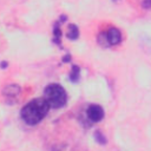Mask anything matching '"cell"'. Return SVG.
<instances>
[{"instance_id": "obj_1", "label": "cell", "mask_w": 151, "mask_h": 151, "mask_svg": "<svg viewBox=\"0 0 151 151\" xmlns=\"http://www.w3.org/2000/svg\"><path fill=\"white\" fill-rule=\"evenodd\" d=\"M51 105L45 98H35L28 101L20 112L22 120L27 125H37L39 124L48 113Z\"/></svg>"}, {"instance_id": "obj_3", "label": "cell", "mask_w": 151, "mask_h": 151, "mask_svg": "<svg viewBox=\"0 0 151 151\" xmlns=\"http://www.w3.org/2000/svg\"><path fill=\"white\" fill-rule=\"evenodd\" d=\"M86 116L87 118L93 122V123H97V122H100L103 118H104V110L100 105H97V104H92L87 107L86 110Z\"/></svg>"}, {"instance_id": "obj_4", "label": "cell", "mask_w": 151, "mask_h": 151, "mask_svg": "<svg viewBox=\"0 0 151 151\" xmlns=\"http://www.w3.org/2000/svg\"><path fill=\"white\" fill-rule=\"evenodd\" d=\"M106 38H107V41L110 44V46H113V45H118L120 41H122V33L118 28L116 27H110L106 32Z\"/></svg>"}, {"instance_id": "obj_2", "label": "cell", "mask_w": 151, "mask_h": 151, "mask_svg": "<svg viewBox=\"0 0 151 151\" xmlns=\"http://www.w3.org/2000/svg\"><path fill=\"white\" fill-rule=\"evenodd\" d=\"M44 98L48 101L51 107L60 109L65 106L67 101V93L65 88L59 84H50L44 90Z\"/></svg>"}, {"instance_id": "obj_8", "label": "cell", "mask_w": 151, "mask_h": 151, "mask_svg": "<svg viewBox=\"0 0 151 151\" xmlns=\"http://www.w3.org/2000/svg\"><path fill=\"white\" fill-rule=\"evenodd\" d=\"M94 138H96V140H97L98 143H100V144H105V143H106V138L103 136V133H101L100 131H96V132H94Z\"/></svg>"}, {"instance_id": "obj_6", "label": "cell", "mask_w": 151, "mask_h": 151, "mask_svg": "<svg viewBox=\"0 0 151 151\" xmlns=\"http://www.w3.org/2000/svg\"><path fill=\"white\" fill-rule=\"evenodd\" d=\"M79 79H80V68H79V66L73 65L71 73H70V80L72 83H78Z\"/></svg>"}, {"instance_id": "obj_9", "label": "cell", "mask_w": 151, "mask_h": 151, "mask_svg": "<svg viewBox=\"0 0 151 151\" xmlns=\"http://www.w3.org/2000/svg\"><path fill=\"white\" fill-rule=\"evenodd\" d=\"M142 6H143V8H146V9L151 8V0H143Z\"/></svg>"}, {"instance_id": "obj_5", "label": "cell", "mask_w": 151, "mask_h": 151, "mask_svg": "<svg viewBox=\"0 0 151 151\" xmlns=\"http://www.w3.org/2000/svg\"><path fill=\"white\" fill-rule=\"evenodd\" d=\"M66 37L68 39H71V40L77 39L79 37V29H78V27L76 25H73V24H70L68 25V28H67V32H66Z\"/></svg>"}, {"instance_id": "obj_7", "label": "cell", "mask_w": 151, "mask_h": 151, "mask_svg": "<svg viewBox=\"0 0 151 151\" xmlns=\"http://www.w3.org/2000/svg\"><path fill=\"white\" fill-rule=\"evenodd\" d=\"M53 33H54V41L60 45V37H61V31L59 28V26H55L54 29H53Z\"/></svg>"}]
</instances>
